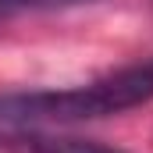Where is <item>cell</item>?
Segmentation results:
<instances>
[{
	"label": "cell",
	"mask_w": 153,
	"mask_h": 153,
	"mask_svg": "<svg viewBox=\"0 0 153 153\" xmlns=\"http://www.w3.org/2000/svg\"><path fill=\"white\" fill-rule=\"evenodd\" d=\"M0 153H125L117 146L78 139V135H50L32 128H7L0 132Z\"/></svg>",
	"instance_id": "obj_2"
},
{
	"label": "cell",
	"mask_w": 153,
	"mask_h": 153,
	"mask_svg": "<svg viewBox=\"0 0 153 153\" xmlns=\"http://www.w3.org/2000/svg\"><path fill=\"white\" fill-rule=\"evenodd\" d=\"M61 4H78V0H0V18L18 11H36V7H61Z\"/></svg>",
	"instance_id": "obj_3"
},
{
	"label": "cell",
	"mask_w": 153,
	"mask_h": 153,
	"mask_svg": "<svg viewBox=\"0 0 153 153\" xmlns=\"http://www.w3.org/2000/svg\"><path fill=\"white\" fill-rule=\"evenodd\" d=\"M153 100V57L117 68L103 78H93L71 89H36L0 96V132L36 128V125H75L96 117L125 114Z\"/></svg>",
	"instance_id": "obj_1"
}]
</instances>
